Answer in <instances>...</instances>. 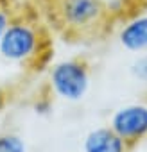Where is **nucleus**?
Listing matches in <instances>:
<instances>
[{
	"instance_id": "nucleus-1",
	"label": "nucleus",
	"mask_w": 147,
	"mask_h": 152,
	"mask_svg": "<svg viewBox=\"0 0 147 152\" xmlns=\"http://www.w3.org/2000/svg\"><path fill=\"white\" fill-rule=\"evenodd\" d=\"M43 36L40 29L24 18L11 20L0 38V56L9 63H29L41 54Z\"/></svg>"
},
{
	"instance_id": "nucleus-2",
	"label": "nucleus",
	"mask_w": 147,
	"mask_h": 152,
	"mask_svg": "<svg viewBox=\"0 0 147 152\" xmlns=\"http://www.w3.org/2000/svg\"><path fill=\"white\" fill-rule=\"evenodd\" d=\"M90 86V72L83 61L66 59L56 63L50 68V88L52 91L70 102L81 100Z\"/></svg>"
},
{
	"instance_id": "nucleus-3",
	"label": "nucleus",
	"mask_w": 147,
	"mask_h": 152,
	"mask_svg": "<svg viewBox=\"0 0 147 152\" xmlns=\"http://www.w3.org/2000/svg\"><path fill=\"white\" fill-rule=\"evenodd\" d=\"M57 16L70 31H88L102 23L106 11L102 0H57Z\"/></svg>"
},
{
	"instance_id": "nucleus-4",
	"label": "nucleus",
	"mask_w": 147,
	"mask_h": 152,
	"mask_svg": "<svg viewBox=\"0 0 147 152\" xmlns=\"http://www.w3.org/2000/svg\"><path fill=\"white\" fill-rule=\"evenodd\" d=\"M110 127L126 143L142 140L147 136V104H127L118 107L111 116Z\"/></svg>"
},
{
	"instance_id": "nucleus-5",
	"label": "nucleus",
	"mask_w": 147,
	"mask_h": 152,
	"mask_svg": "<svg viewBox=\"0 0 147 152\" xmlns=\"http://www.w3.org/2000/svg\"><path fill=\"white\" fill-rule=\"evenodd\" d=\"M118 41L129 52H147V15H136L126 20L118 31Z\"/></svg>"
},
{
	"instance_id": "nucleus-6",
	"label": "nucleus",
	"mask_w": 147,
	"mask_h": 152,
	"mask_svg": "<svg viewBox=\"0 0 147 152\" xmlns=\"http://www.w3.org/2000/svg\"><path fill=\"white\" fill-rule=\"evenodd\" d=\"M85 152H126L127 143L111 131V127H99L86 134Z\"/></svg>"
},
{
	"instance_id": "nucleus-7",
	"label": "nucleus",
	"mask_w": 147,
	"mask_h": 152,
	"mask_svg": "<svg viewBox=\"0 0 147 152\" xmlns=\"http://www.w3.org/2000/svg\"><path fill=\"white\" fill-rule=\"evenodd\" d=\"M0 152H25V143L16 134L0 136Z\"/></svg>"
},
{
	"instance_id": "nucleus-8",
	"label": "nucleus",
	"mask_w": 147,
	"mask_h": 152,
	"mask_svg": "<svg viewBox=\"0 0 147 152\" xmlns=\"http://www.w3.org/2000/svg\"><path fill=\"white\" fill-rule=\"evenodd\" d=\"M131 73L136 81L147 83V52H143L142 56H138L133 64H131Z\"/></svg>"
},
{
	"instance_id": "nucleus-9",
	"label": "nucleus",
	"mask_w": 147,
	"mask_h": 152,
	"mask_svg": "<svg viewBox=\"0 0 147 152\" xmlns=\"http://www.w3.org/2000/svg\"><path fill=\"white\" fill-rule=\"evenodd\" d=\"M104 11L110 16H120L129 9V0H102Z\"/></svg>"
},
{
	"instance_id": "nucleus-10",
	"label": "nucleus",
	"mask_w": 147,
	"mask_h": 152,
	"mask_svg": "<svg viewBox=\"0 0 147 152\" xmlns=\"http://www.w3.org/2000/svg\"><path fill=\"white\" fill-rule=\"evenodd\" d=\"M13 16H11V11L7 9V6L0 4V38H2V34L6 32V29L9 27Z\"/></svg>"
},
{
	"instance_id": "nucleus-11",
	"label": "nucleus",
	"mask_w": 147,
	"mask_h": 152,
	"mask_svg": "<svg viewBox=\"0 0 147 152\" xmlns=\"http://www.w3.org/2000/svg\"><path fill=\"white\" fill-rule=\"evenodd\" d=\"M34 109H36L38 113H47V111L50 109V104H49L47 100H40V102H36Z\"/></svg>"
},
{
	"instance_id": "nucleus-12",
	"label": "nucleus",
	"mask_w": 147,
	"mask_h": 152,
	"mask_svg": "<svg viewBox=\"0 0 147 152\" xmlns=\"http://www.w3.org/2000/svg\"><path fill=\"white\" fill-rule=\"evenodd\" d=\"M4 99H6V97H4V91H2V88H0V107L4 106Z\"/></svg>"
}]
</instances>
